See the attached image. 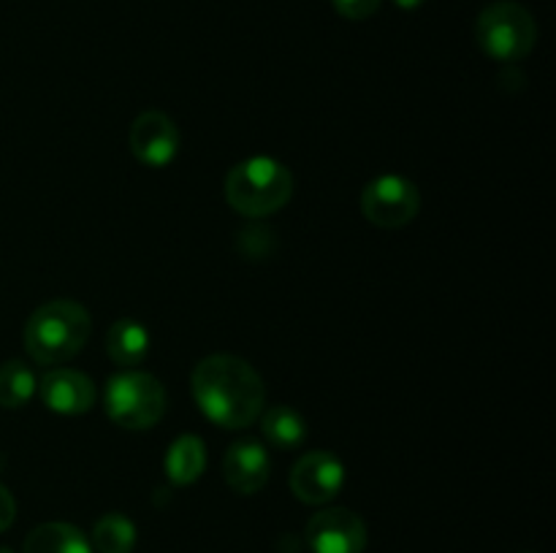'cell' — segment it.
<instances>
[{"mask_svg":"<svg viewBox=\"0 0 556 553\" xmlns=\"http://www.w3.org/2000/svg\"><path fill=\"white\" fill-rule=\"evenodd\" d=\"M136 545V526L128 515L109 513L92 526V548L98 553H130Z\"/></svg>","mask_w":556,"mask_h":553,"instance_id":"cell-17","label":"cell"},{"mask_svg":"<svg viewBox=\"0 0 556 553\" xmlns=\"http://www.w3.org/2000/svg\"><path fill=\"white\" fill-rule=\"evenodd\" d=\"M394 3L400 5V9H407V11H410V9H418V5H421L424 0H394Z\"/></svg>","mask_w":556,"mask_h":553,"instance_id":"cell-20","label":"cell"},{"mask_svg":"<svg viewBox=\"0 0 556 553\" xmlns=\"http://www.w3.org/2000/svg\"><path fill=\"white\" fill-rule=\"evenodd\" d=\"M476 38L483 54L500 63H519L535 49L538 25L535 16L514 0H500L486 5L478 16Z\"/></svg>","mask_w":556,"mask_h":553,"instance_id":"cell-4","label":"cell"},{"mask_svg":"<svg viewBox=\"0 0 556 553\" xmlns=\"http://www.w3.org/2000/svg\"><path fill=\"white\" fill-rule=\"evenodd\" d=\"M163 466H166V475L174 486H190V483H195L201 475H204V466H206L204 442H201L199 437H193V434H185V437L174 439L166 459H163Z\"/></svg>","mask_w":556,"mask_h":553,"instance_id":"cell-14","label":"cell"},{"mask_svg":"<svg viewBox=\"0 0 556 553\" xmlns=\"http://www.w3.org/2000/svg\"><path fill=\"white\" fill-rule=\"evenodd\" d=\"M288 483L299 502L329 504L345 486V464L326 450H313L293 464Z\"/></svg>","mask_w":556,"mask_h":553,"instance_id":"cell-8","label":"cell"},{"mask_svg":"<svg viewBox=\"0 0 556 553\" xmlns=\"http://www.w3.org/2000/svg\"><path fill=\"white\" fill-rule=\"evenodd\" d=\"M130 150L150 168H166L179 152V128L163 112H144L130 125Z\"/></svg>","mask_w":556,"mask_h":553,"instance_id":"cell-9","label":"cell"},{"mask_svg":"<svg viewBox=\"0 0 556 553\" xmlns=\"http://www.w3.org/2000/svg\"><path fill=\"white\" fill-rule=\"evenodd\" d=\"M14 518H16V502L14 497H11L9 488L0 483V531L9 529V526L14 524Z\"/></svg>","mask_w":556,"mask_h":553,"instance_id":"cell-19","label":"cell"},{"mask_svg":"<svg viewBox=\"0 0 556 553\" xmlns=\"http://www.w3.org/2000/svg\"><path fill=\"white\" fill-rule=\"evenodd\" d=\"M525 553H532V551H525Z\"/></svg>","mask_w":556,"mask_h":553,"instance_id":"cell-22","label":"cell"},{"mask_svg":"<svg viewBox=\"0 0 556 553\" xmlns=\"http://www.w3.org/2000/svg\"><path fill=\"white\" fill-rule=\"evenodd\" d=\"M25 553H92L90 540L76 526L52 520L41 524L25 537Z\"/></svg>","mask_w":556,"mask_h":553,"instance_id":"cell-13","label":"cell"},{"mask_svg":"<svg viewBox=\"0 0 556 553\" xmlns=\"http://www.w3.org/2000/svg\"><path fill=\"white\" fill-rule=\"evenodd\" d=\"M38 380L33 369L22 361L0 363V407L20 410L36 396Z\"/></svg>","mask_w":556,"mask_h":553,"instance_id":"cell-16","label":"cell"},{"mask_svg":"<svg viewBox=\"0 0 556 553\" xmlns=\"http://www.w3.org/2000/svg\"><path fill=\"white\" fill-rule=\"evenodd\" d=\"M41 401L58 415H85L96 404V385L85 372L76 369H52L38 383Z\"/></svg>","mask_w":556,"mask_h":553,"instance_id":"cell-10","label":"cell"},{"mask_svg":"<svg viewBox=\"0 0 556 553\" xmlns=\"http://www.w3.org/2000/svg\"><path fill=\"white\" fill-rule=\"evenodd\" d=\"M90 314L81 304L71 298L41 304L25 325L27 356L43 366L65 363L76 352H81V347L90 339Z\"/></svg>","mask_w":556,"mask_h":553,"instance_id":"cell-2","label":"cell"},{"mask_svg":"<svg viewBox=\"0 0 556 553\" xmlns=\"http://www.w3.org/2000/svg\"><path fill=\"white\" fill-rule=\"evenodd\" d=\"M293 195V173L275 157H248L226 177V201L244 217L280 211Z\"/></svg>","mask_w":556,"mask_h":553,"instance_id":"cell-3","label":"cell"},{"mask_svg":"<svg viewBox=\"0 0 556 553\" xmlns=\"http://www.w3.org/2000/svg\"><path fill=\"white\" fill-rule=\"evenodd\" d=\"M103 404L117 426L144 432L155 426L166 412V390L150 372L125 369L109 380Z\"/></svg>","mask_w":556,"mask_h":553,"instance_id":"cell-5","label":"cell"},{"mask_svg":"<svg viewBox=\"0 0 556 553\" xmlns=\"http://www.w3.org/2000/svg\"><path fill=\"white\" fill-rule=\"evenodd\" d=\"M307 545L313 553H364L367 524L348 507H326L309 518Z\"/></svg>","mask_w":556,"mask_h":553,"instance_id":"cell-7","label":"cell"},{"mask_svg":"<svg viewBox=\"0 0 556 553\" xmlns=\"http://www.w3.org/2000/svg\"><path fill=\"white\" fill-rule=\"evenodd\" d=\"M0 553H14V551H9V548H0Z\"/></svg>","mask_w":556,"mask_h":553,"instance_id":"cell-21","label":"cell"},{"mask_svg":"<svg viewBox=\"0 0 556 553\" xmlns=\"http://www.w3.org/2000/svg\"><path fill=\"white\" fill-rule=\"evenodd\" d=\"M269 450L264 448L255 439H239L228 448L226 459H223V475H226V483L237 493H258L261 488L269 480Z\"/></svg>","mask_w":556,"mask_h":553,"instance_id":"cell-11","label":"cell"},{"mask_svg":"<svg viewBox=\"0 0 556 553\" xmlns=\"http://www.w3.org/2000/svg\"><path fill=\"white\" fill-rule=\"evenodd\" d=\"M345 20H369L380 9V0H331Z\"/></svg>","mask_w":556,"mask_h":553,"instance_id":"cell-18","label":"cell"},{"mask_svg":"<svg viewBox=\"0 0 556 553\" xmlns=\"http://www.w3.org/2000/svg\"><path fill=\"white\" fill-rule=\"evenodd\" d=\"M106 352L117 366H139L150 356V331L130 318L117 320L106 334Z\"/></svg>","mask_w":556,"mask_h":553,"instance_id":"cell-12","label":"cell"},{"mask_svg":"<svg viewBox=\"0 0 556 553\" xmlns=\"http://www.w3.org/2000/svg\"><path fill=\"white\" fill-rule=\"evenodd\" d=\"M418 209H421V193L410 179L400 173H383L362 190L364 217L378 228L389 231L405 228L407 222L416 220Z\"/></svg>","mask_w":556,"mask_h":553,"instance_id":"cell-6","label":"cell"},{"mask_svg":"<svg viewBox=\"0 0 556 553\" xmlns=\"http://www.w3.org/2000/svg\"><path fill=\"white\" fill-rule=\"evenodd\" d=\"M190 383L201 412L228 432L248 428L264 412V380L239 356L215 352L201 358Z\"/></svg>","mask_w":556,"mask_h":553,"instance_id":"cell-1","label":"cell"},{"mask_svg":"<svg viewBox=\"0 0 556 553\" xmlns=\"http://www.w3.org/2000/svg\"><path fill=\"white\" fill-rule=\"evenodd\" d=\"M261 428H264L266 442L277 450L302 448L304 439H307V423H304L302 412L288 404L269 407L261 417Z\"/></svg>","mask_w":556,"mask_h":553,"instance_id":"cell-15","label":"cell"}]
</instances>
